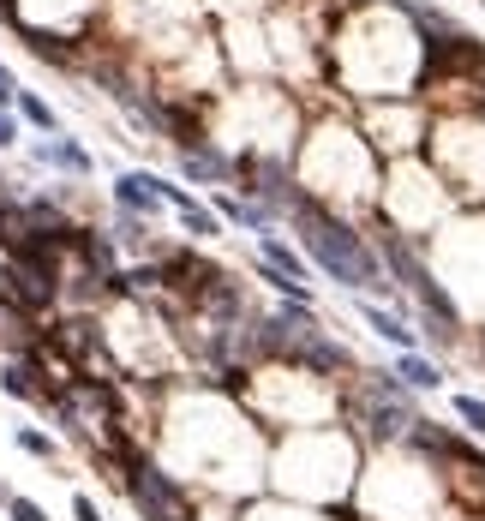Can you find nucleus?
<instances>
[{
    "mask_svg": "<svg viewBox=\"0 0 485 521\" xmlns=\"http://www.w3.org/2000/svg\"><path fill=\"white\" fill-rule=\"evenodd\" d=\"M114 204H120V216L150 222V216L162 210V174H150V168H120V174H114Z\"/></svg>",
    "mask_w": 485,
    "mask_h": 521,
    "instance_id": "7",
    "label": "nucleus"
},
{
    "mask_svg": "<svg viewBox=\"0 0 485 521\" xmlns=\"http://www.w3.org/2000/svg\"><path fill=\"white\" fill-rule=\"evenodd\" d=\"M390 372H396L414 396H438V390H444V366H438V360H426V354H396V360H390Z\"/></svg>",
    "mask_w": 485,
    "mask_h": 521,
    "instance_id": "10",
    "label": "nucleus"
},
{
    "mask_svg": "<svg viewBox=\"0 0 485 521\" xmlns=\"http://www.w3.org/2000/svg\"><path fill=\"white\" fill-rule=\"evenodd\" d=\"M354 312H360V324L372 330V336H384L396 354H420L426 348V330H414L396 306H384V300H366V294H354Z\"/></svg>",
    "mask_w": 485,
    "mask_h": 521,
    "instance_id": "6",
    "label": "nucleus"
},
{
    "mask_svg": "<svg viewBox=\"0 0 485 521\" xmlns=\"http://www.w3.org/2000/svg\"><path fill=\"white\" fill-rule=\"evenodd\" d=\"M18 102V78H12V66L0 60V108H12Z\"/></svg>",
    "mask_w": 485,
    "mask_h": 521,
    "instance_id": "19",
    "label": "nucleus"
},
{
    "mask_svg": "<svg viewBox=\"0 0 485 521\" xmlns=\"http://www.w3.org/2000/svg\"><path fill=\"white\" fill-rule=\"evenodd\" d=\"M450 408H456V426H462L468 438H485V396L456 390V396H450Z\"/></svg>",
    "mask_w": 485,
    "mask_h": 521,
    "instance_id": "12",
    "label": "nucleus"
},
{
    "mask_svg": "<svg viewBox=\"0 0 485 521\" xmlns=\"http://www.w3.org/2000/svg\"><path fill=\"white\" fill-rule=\"evenodd\" d=\"M12 108H18V120H30L36 132H48V138L60 132V114H54V108H48L36 90H18V102H12Z\"/></svg>",
    "mask_w": 485,
    "mask_h": 521,
    "instance_id": "11",
    "label": "nucleus"
},
{
    "mask_svg": "<svg viewBox=\"0 0 485 521\" xmlns=\"http://www.w3.org/2000/svg\"><path fill=\"white\" fill-rule=\"evenodd\" d=\"M258 258H264L270 270H282V276H294V282H306V276H312V264H306V252H300V246H288V240H282L276 228H264V234H258Z\"/></svg>",
    "mask_w": 485,
    "mask_h": 521,
    "instance_id": "9",
    "label": "nucleus"
},
{
    "mask_svg": "<svg viewBox=\"0 0 485 521\" xmlns=\"http://www.w3.org/2000/svg\"><path fill=\"white\" fill-rule=\"evenodd\" d=\"M180 216V228L192 234V240H222V216L216 210H204V204H186V210H174Z\"/></svg>",
    "mask_w": 485,
    "mask_h": 521,
    "instance_id": "13",
    "label": "nucleus"
},
{
    "mask_svg": "<svg viewBox=\"0 0 485 521\" xmlns=\"http://www.w3.org/2000/svg\"><path fill=\"white\" fill-rule=\"evenodd\" d=\"M6 498H12V492H6V486H0V510H6Z\"/></svg>",
    "mask_w": 485,
    "mask_h": 521,
    "instance_id": "20",
    "label": "nucleus"
},
{
    "mask_svg": "<svg viewBox=\"0 0 485 521\" xmlns=\"http://www.w3.org/2000/svg\"><path fill=\"white\" fill-rule=\"evenodd\" d=\"M0 390H6L12 402H30V396H36V384H30L24 366H6V372H0Z\"/></svg>",
    "mask_w": 485,
    "mask_h": 521,
    "instance_id": "15",
    "label": "nucleus"
},
{
    "mask_svg": "<svg viewBox=\"0 0 485 521\" xmlns=\"http://www.w3.org/2000/svg\"><path fill=\"white\" fill-rule=\"evenodd\" d=\"M30 162H36V168H60V174H72V180H84V174L96 168V156H90L78 138H60V132H54V138H36V144H30Z\"/></svg>",
    "mask_w": 485,
    "mask_h": 521,
    "instance_id": "8",
    "label": "nucleus"
},
{
    "mask_svg": "<svg viewBox=\"0 0 485 521\" xmlns=\"http://www.w3.org/2000/svg\"><path fill=\"white\" fill-rule=\"evenodd\" d=\"M6 521H48V510H42L36 498H24V492H12V498H6Z\"/></svg>",
    "mask_w": 485,
    "mask_h": 521,
    "instance_id": "16",
    "label": "nucleus"
},
{
    "mask_svg": "<svg viewBox=\"0 0 485 521\" xmlns=\"http://www.w3.org/2000/svg\"><path fill=\"white\" fill-rule=\"evenodd\" d=\"M12 444H18L24 456H36V462H60V444H54L48 432H36V426H18V432H12Z\"/></svg>",
    "mask_w": 485,
    "mask_h": 521,
    "instance_id": "14",
    "label": "nucleus"
},
{
    "mask_svg": "<svg viewBox=\"0 0 485 521\" xmlns=\"http://www.w3.org/2000/svg\"><path fill=\"white\" fill-rule=\"evenodd\" d=\"M378 258H384V276L426 312V342H432V348H462V324H468V312H462V300L444 288V276L408 246L402 228H378Z\"/></svg>",
    "mask_w": 485,
    "mask_h": 521,
    "instance_id": "2",
    "label": "nucleus"
},
{
    "mask_svg": "<svg viewBox=\"0 0 485 521\" xmlns=\"http://www.w3.org/2000/svg\"><path fill=\"white\" fill-rule=\"evenodd\" d=\"M366 126L378 132V138H366V144H384L390 156H408V150H420V138H426V120H420V108H396V96H384V102H366Z\"/></svg>",
    "mask_w": 485,
    "mask_h": 521,
    "instance_id": "5",
    "label": "nucleus"
},
{
    "mask_svg": "<svg viewBox=\"0 0 485 521\" xmlns=\"http://www.w3.org/2000/svg\"><path fill=\"white\" fill-rule=\"evenodd\" d=\"M438 156H444V168H450L468 192H485V180H480L485 126L480 120H444V126H438ZM462 186H456V192H462Z\"/></svg>",
    "mask_w": 485,
    "mask_h": 521,
    "instance_id": "4",
    "label": "nucleus"
},
{
    "mask_svg": "<svg viewBox=\"0 0 485 521\" xmlns=\"http://www.w3.org/2000/svg\"><path fill=\"white\" fill-rule=\"evenodd\" d=\"M0 150H18V120H12V108H0Z\"/></svg>",
    "mask_w": 485,
    "mask_h": 521,
    "instance_id": "18",
    "label": "nucleus"
},
{
    "mask_svg": "<svg viewBox=\"0 0 485 521\" xmlns=\"http://www.w3.org/2000/svg\"><path fill=\"white\" fill-rule=\"evenodd\" d=\"M72 521H102V510H96L90 492H72Z\"/></svg>",
    "mask_w": 485,
    "mask_h": 521,
    "instance_id": "17",
    "label": "nucleus"
},
{
    "mask_svg": "<svg viewBox=\"0 0 485 521\" xmlns=\"http://www.w3.org/2000/svg\"><path fill=\"white\" fill-rule=\"evenodd\" d=\"M372 180H378V168H372V144L360 138V132H348V126H324V132H312V150H306V192L324 204V198H348V204H360V198H372Z\"/></svg>",
    "mask_w": 485,
    "mask_h": 521,
    "instance_id": "3",
    "label": "nucleus"
},
{
    "mask_svg": "<svg viewBox=\"0 0 485 521\" xmlns=\"http://www.w3.org/2000/svg\"><path fill=\"white\" fill-rule=\"evenodd\" d=\"M288 216L300 228V252L318 276H330L342 294H402L390 276H384V258H378V240H366L354 222H342L330 204H318L306 186H294L288 198Z\"/></svg>",
    "mask_w": 485,
    "mask_h": 521,
    "instance_id": "1",
    "label": "nucleus"
}]
</instances>
